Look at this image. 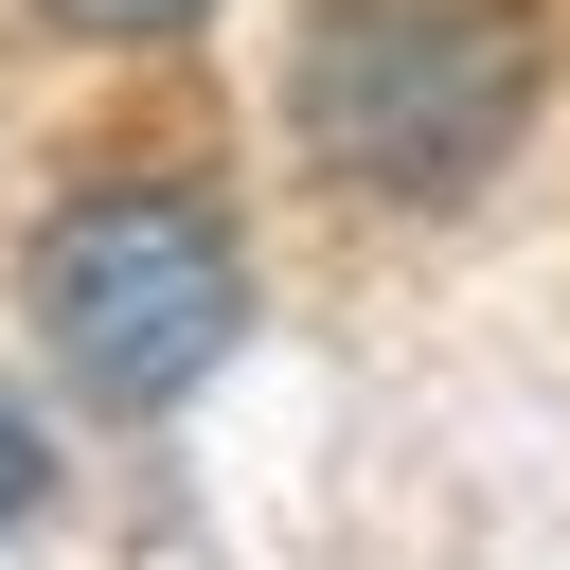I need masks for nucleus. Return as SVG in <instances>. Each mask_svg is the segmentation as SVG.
Instances as JSON below:
<instances>
[{"label": "nucleus", "mask_w": 570, "mask_h": 570, "mask_svg": "<svg viewBox=\"0 0 570 570\" xmlns=\"http://www.w3.org/2000/svg\"><path fill=\"white\" fill-rule=\"evenodd\" d=\"M285 125L338 196L445 214L534 125V18L517 0H321L303 53H285Z\"/></svg>", "instance_id": "nucleus-1"}, {"label": "nucleus", "mask_w": 570, "mask_h": 570, "mask_svg": "<svg viewBox=\"0 0 570 570\" xmlns=\"http://www.w3.org/2000/svg\"><path fill=\"white\" fill-rule=\"evenodd\" d=\"M249 321V249L196 178H89L36 232V338L89 410H178Z\"/></svg>", "instance_id": "nucleus-2"}, {"label": "nucleus", "mask_w": 570, "mask_h": 570, "mask_svg": "<svg viewBox=\"0 0 570 570\" xmlns=\"http://www.w3.org/2000/svg\"><path fill=\"white\" fill-rule=\"evenodd\" d=\"M178 18H214V0H53V36H178Z\"/></svg>", "instance_id": "nucleus-3"}, {"label": "nucleus", "mask_w": 570, "mask_h": 570, "mask_svg": "<svg viewBox=\"0 0 570 570\" xmlns=\"http://www.w3.org/2000/svg\"><path fill=\"white\" fill-rule=\"evenodd\" d=\"M36 481H53V463H36V428H18V410H0V534H18V517H36Z\"/></svg>", "instance_id": "nucleus-4"}]
</instances>
